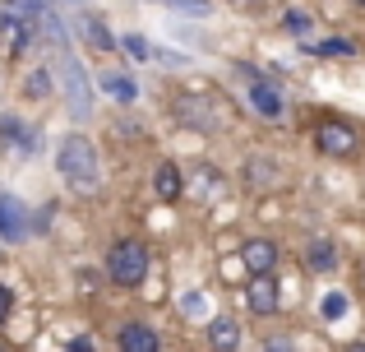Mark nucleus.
<instances>
[{
	"instance_id": "f257e3e1",
	"label": "nucleus",
	"mask_w": 365,
	"mask_h": 352,
	"mask_svg": "<svg viewBox=\"0 0 365 352\" xmlns=\"http://www.w3.org/2000/svg\"><path fill=\"white\" fill-rule=\"evenodd\" d=\"M56 172L65 176V186H70V190L93 195V190L102 186V163H98V149H93V139L65 135L61 149H56Z\"/></svg>"
},
{
	"instance_id": "f03ea898",
	"label": "nucleus",
	"mask_w": 365,
	"mask_h": 352,
	"mask_svg": "<svg viewBox=\"0 0 365 352\" xmlns=\"http://www.w3.org/2000/svg\"><path fill=\"white\" fill-rule=\"evenodd\" d=\"M107 273L116 288H139L143 278H148V246L134 241V236H125V241L111 246L107 255Z\"/></svg>"
},
{
	"instance_id": "7ed1b4c3",
	"label": "nucleus",
	"mask_w": 365,
	"mask_h": 352,
	"mask_svg": "<svg viewBox=\"0 0 365 352\" xmlns=\"http://www.w3.org/2000/svg\"><path fill=\"white\" fill-rule=\"evenodd\" d=\"M356 126H347V121H319V130H314V149L329 158H347L356 154Z\"/></svg>"
},
{
	"instance_id": "20e7f679",
	"label": "nucleus",
	"mask_w": 365,
	"mask_h": 352,
	"mask_svg": "<svg viewBox=\"0 0 365 352\" xmlns=\"http://www.w3.org/2000/svg\"><path fill=\"white\" fill-rule=\"evenodd\" d=\"M245 102H250V111L255 116H264V121H282L287 116V98H282V89H277L273 79H250V93H245Z\"/></svg>"
},
{
	"instance_id": "39448f33",
	"label": "nucleus",
	"mask_w": 365,
	"mask_h": 352,
	"mask_svg": "<svg viewBox=\"0 0 365 352\" xmlns=\"http://www.w3.org/2000/svg\"><path fill=\"white\" fill-rule=\"evenodd\" d=\"M245 306H250V316H273V311L282 306V288H277L273 273H250V283H245Z\"/></svg>"
},
{
	"instance_id": "423d86ee",
	"label": "nucleus",
	"mask_w": 365,
	"mask_h": 352,
	"mask_svg": "<svg viewBox=\"0 0 365 352\" xmlns=\"http://www.w3.org/2000/svg\"><path fill=\"white\" fill-rule=\"evenodd\" d=\"M171 116L185 121V126H199V130L222 126V116H217V107L208 98H176V102H171Z\"/></svg>"
},
{
	"instance_id": "0eeeda50",
	"label": "nucleus",
	"mask_w": 365,
	"mask_h": 352,
	"mask_svg": "<svg viewBox=\"0 0 365 352\" xmlns=\"http://www.w3.org/2000/svg\"><path fill=\"white\" fill-rule=\"evenodd\" d=\"M116 352H162V338L143 320H125L120 334H116Z\"/></svg>"
},
{
	"instance_id": "6e6552de",
	"label": "nucleus",
	"mask_w": 365,
	"mask_h": 352,
	"mask_svg": "<svg viewBox=\"0 0 365 352\" xmlns=\"http://www.w3.org/2000/svg\"><path fill=\"white\" fill-rule=\"evenodd\" d=\"M0 236L5 241H24L28 236V204L14 195H0Z\"/></svg>"
},
{
	"instance_id": "1a4fd4ad",
	"label": "nucleus",
	"mask_w": 365,
	"mask_h": 352,
	"mask_svg": "<svg viewBox=\"0 0 365 352\" xmlns=\"http://www.w3.org/2000/svg\"><path fill=\"white\" fill-rule=\"evenodd\" d=\"M241 260L250 273H273L277 269V241H268V236H250L241 246Z\"/></svg>"
},
{
	"instance_id": "9d476101",
	"label": "nucleus",
	"mask_w": 365,
	"mask_h": 352,
	"mask_svg": "<svg viewBox=\"0 0 365 352\" xmlns=\"http://www.w3.org/2000/svg\"><path fill=\"white\" fill-rule=\"evenodd\" d=\"M338 264H342V255H338V246H333L329 236L305 241V269L310 273H338Z\"/></svg>"
},
{
	"instance_id": "9b49d317",
	"label": "nucleus",
	"mask_w": 365,
	"mask_h": 352,
	"mask_svg": "<svg viewBox=\"0 0 365 352\" xmlns=\"http://www.w3.org/2000/svg\"><path fill=\"white\" fill-rule=\"evenodd\" d=\"M241 176H245V186H255V190H273L277 181H282V163H277V158H245Z\"/></svg>"
},
{
	"instance_id": "f8f14e48",
	"label": "nucleus",
	"mask_w": 365,
	"mask_h": 352,
	"mask_svg": "<svg viewBox=\"0 0 365 352\" xmlns=\"http://www.w3.org/2000/svg\"><path fill=\"white\" fill-rule=\"evenodd\" d=\"M208 348H213V352H236V348H241V325H236L232 316L208 320Z\"/></svg>"
},
{
	"instance_id": "ddd939ff",
	"label": "nucleus",
	"mask_w": 365,
	"mask_h": 352,
	"mask_svg": "<svg viewBox=\"0 0 365 352\" xmlns=\"http://www.w3.org/2000/svg\"><path fill=\"white\" fill-rule=\"evenodd\" d=\"M153 190H158V199H167V204H176V199L185 195V172H180L176 163H158V176H153Z\"/></svg>"
},
{
	"instance_id": "4468645a",
	"label": "nucleus",
	"mask_w": 365,
	"mask_h": 352,
	"mask_svg": "<svg viewBox=\"0 0 365 352\" xmlns=\"http://www.w3.org/2000/svg\"><path fill=\"white\" fill-rule=\"evenodd\" d=\"M79 28H83V37H88V46H98V51H116L120 46V37L107 28L102 14H79Z\"/></svg>"
},
{
	"instance_id": "2eb2a0df",
	"label": "nucleus",
	"mask_w": 365,
	"mask_h": 352,
	"mask_svg": "<svg viewBox=\"0 0 365 352\" xmlns=\"http://www.w3.org/2000/svg\"><path fill=\"white\" fill-rule=\"evenodd\" d=\"M102 93H111V98H120V102L139 98V89H134L130 79H120V74H102Z\"/></svg>"
},
{
	"instance_id": "dca6fc26",
	"label": "nucleus",
	"mask_w": 365,
	"mask_h": 352,
	"mask_svg": "<svg viewBox=\"0 0 365 352\" xmlns=\"http://www.w3.org/2000/svg\"><path fill=\"white\" fill-rule=\"evenodd\" d=\"M282 28H287V33H292V37H310L314 19L305 14V9H287V14H282Z\"/></svg>"
},
{
	"instance_id": "f3484780",
	"label": "nucleus",
	"mask_w": 365,
	"mask_h": 352,
	"mask_svg": "<svg viewBox=\"0 0 365 352\" xmlns=\"http://www.w3.org/2000/svg\"><path fill=\"white\" fill-rule=\"evenodd\" d=\"M24 89H28V98H46V93H51V70H33Z\"/></svg>"
},
{
	"instance_id": "a211bd4d",
	"label": "nucleus",
	"mask_w": 365,
	"mask_h": 352,
	"mask_svg": "<svg viewBox=\"0 0 365 352\" xmlns=\"http://www.w3.org/2000/svg\"><path fill=\"white\" fill-rule=\"evenodd\" d=\"M347 316V297H342V292H329V297H324V320H342Z\"/></svg>"
},
{
	"instance_id": "6ab92c4d",
	"label": "nucleus",
	"mask_w": 365,
	"mask_h": 352,
	"mask_svg": "<svg viewBox=\"0 0 365 352\" xmlns=\"http://www.w3.org/2000/svg\"><path fill=\"white\" fill-rule=\"evenodd\" d=\"M120 46H125V51H130V56H134V61H148V56H153V46H148V42H143V37H139V33H134V37H125V42H120Z\"/></svg>"
},
{
	"instance_id": "aec40b11",
	"label": "nucleus",
	"mask_w": 365,
	"mask_h": 352,
	"mask_svg": "<svg viewBox=\"0 0 365 352\" xmlns=\"http://www.w3.org/2000/svg\"><path fill=\"white\" fill-rule=\"evenodd\" d=\"M310 51H319V56H351V42H314Z\"/></svg>"
},
{
	"instance_id": "412c9836",
	"label": "nucleus",
	"mask_w": 365,
	"mask_h": 352,
	"mask_svg": "<svg viewBox=\"0 0 365 352\" xmlns=\"http://www.w3.org/2000/svg\"><path fill=\"white\" fill-rule=\"evenodd\" d=\"M9 311H14V297H9V288H5V283H0V325H5V320H9Z\"/></svg>"
},
{
	"instance_id": "4be33fe9",
	"label": "nucleus",
	"mask_w": 365,
	"mask_h": 352,
	"mask_svg": "<svg viewBox=\"0 0 365 352\" xmlns=\"http://www.w3.org/2000/svg\"><path fill=\"white\" fill-rule=\"evenodd\" d=\"M264 352H296V348H292V338L277 334V338H268V343H264Z\"/></svg>"
},
{
	"instance_id": "5701e85b",
	"label": "nucleus",
	"mask_w": 365,
	"mask_h": 352,
	"mask_svg": "<svg viewBox=\"0 0 365 352\" xmlns=\"http://www.w3.org/2000/svg\"><path fill=\"white\" fill-rule=\"evenodd\" d=\"M158 5H176V9H195V14H199L208 0H158Z\"/></svg>"
},
{
	"instance_id": "b1692460",
	"label": "nucleus",
	"mask_w": 365,
	"mask_h": 352,
	"mask_svg": "<svg viewBox=\"0 0 365 352\" xmlns=\"http://www.w3.org/2000/svg\"><path fill=\"white\" fill-rule=\"evenodd\" d=\"M70 352H93V343H88V338H74V343H70Z\"/></svg>"
},
{
	"instance_id": "393cba45",
	"label": "nucleus",
	"mask_w": 365,
	"mask_h": 352,
	"mask_svg": "<svg viewBox=\"0 0 365 352\" xmlns=\"http://www.w3.org/2000/svg\"><path fill=\"white\" fill-rule=\"evenodd\" d=\"M351 352H365V343H351Z\"/></svg>"
},
{
	"instance_id": "a878e982",
	"label": "nucleus",
	"mask_w": 365,
	"mask_h": 352,
	"mask_svg": "<svg viewBox=\"0 0 365 352\" xmlns=\"http://www.w3.org/2000/svg\"><path fill=\"white\" fill-rule=\"evenodd\" d=\"M61 5H83V0H61Z\"/></svg>"
},
{
	"instance_id": "bb28decb",
	"label": "nucleus",
	"mask_w": 365,
	"mask_h": 352,
	"mask_svg": "<svg viewBox=\"0 0 365 352\" xmlns=\"http://www.w3.org/2000/svg\"><path fill=\"white\" fill-rule=\"evenodd\" d=\"M236 5H250V0H236Z\"/></svg>"
},
{
	"instance_id": "cd10ccee",
	"label": "nucleus",
	"mask_w": 365,
	"mask_h": 352,
	"mask_svg": "<svg viewBox=\"0 0 365 352\" xmlns=\"http://www.w3.org/2000/svg\"><path fill=\"white\" fill-rule=\"evenodd\" d=\"M0 352H9V348H5V343H0Z\"/></svg>"
},
{
	"instance_id": "c85d7f7f",
	"label": "nucleus",
	"mask_w": 365,
	"mask_h": 352,
	"mask_svg": "<svg viewBox=\"0 0 365 352\" xmlns=\"http://www.w3.org/2000/svg\"><path fill=\"white\" fill-rule=\"evenodd\" d=\"M361 283H365V269H361Z\"/></svg>"
},
{
	"instance_id": "c756f323",
	"label": "nucleus",
	"mask_w": 365,
	"mask_h": 352,
	"mask_svg": "<svg viewBox=\"0 0 365 352\" xmlns=\"http://www.w3.org/2000/svg\"><path fill=\"white\" fill-rule=\"evenodd\" d=\"M356 5H365V0H356Z\"/></svg>"
}]
</instances>
